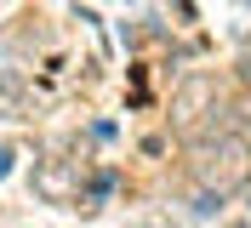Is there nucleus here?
<instances>
[{"label": "nucleus", "mask_w": 251, "mask_h": 228, "mask_svg": "<svg viewBox=\"0 0 251 228\" xmlns=\"http://www.w3.org/2000/svg\"><path fill=\"white\" fill-rule=\"evenodd\" d=\"M194 177L205 182V200H211V194L223 200L228 188H240V182L251 177V143H246V137H228V131H223L217 143H200Z\"/></svg>", "instance_id": "1"}, {"label": "nucleus", "mask_w": 251, "mask_h": 228, "mask_svg": "<svg viewBox=\"0 0 251 228\" xmlns=\"http://www.w3.org/2000/svg\"><path fill=\"white\" fill-rule=\"evenodd\" d=\"M6 160H12V154H6V149H0V177H6Z\"/></svg>", "instance_id": "2"}]
</instances>
